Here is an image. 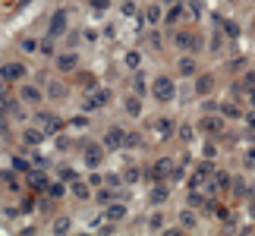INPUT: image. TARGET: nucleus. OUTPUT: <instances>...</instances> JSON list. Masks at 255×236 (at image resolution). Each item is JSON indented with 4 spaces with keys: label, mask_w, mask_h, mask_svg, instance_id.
<instances>
[{
    "label": "nucleus",
    "mask_w": 255,
    "mask_h": 236,
    "mask_svg": "<svg viewBox=\"0 0 255 236\" xmlns=\"http://www.w3.org/2000/svg\"><path fill=\"white\" fill-rule=\"evenodd\" d=\"M151 95H154V101L170 104L176 98V79L173 76H154L151 79Z\"/></svg>",
    "instance_id": "nucleus-1"
},
{
    "label": "nucleus",
    "mask_w": 255,
    "mask_h": 236,
    "mask_svg": "<svg viewBox=\"0 0 255 236\" xmlns=\"http://www.w3.org/2000/svg\"><path fill=\"white\" fill-rule=\"evenodd\" d=\"M104 154H107V148L101 142H92V139L82 142V167H88V170H98L104 164Z\"/></svg>",
    "instance_id": "nucleus-2"
},
{
    "label": "nucleus",
    "mask_w": 255,
    "mask_h": 236,
    "mask_svg": "<svg viewBox=\"0 0 255 236\" xmlns=\"http://www.w3.org/2000/svg\"><path fill=\"white\" fill-rule=\"evenodd\" d=\"M35 126H41V129L51 135V132H63L66 120H63L60 114H54V111H38L35 114Z\"/></svg>",
    "instance_id": "nucleus-3"
},
{
    "label": "nucleus",
    "mask_w": 255,
    "mask_h": 236,
    "mask_svg": "<svg viewBox=\"0 0 255 236\" xmlns=\"http://www.w3.org/2000/svg\"><path fill=\"white\" fill-rule=\"evenodd\" d=\"M173 44L180 47L183 54H195L202 47V38L195 32H189V28H176V32H173Z\"/></svg>",
    "instance_id": "nucleus-4"
},
{
    "label": "nucleus",
    "mask_w": 255,
    "mask_h": 236,
    "mask_svg": "<svg viewBox=\"0 0 255 236\" xmlns=\"http://www.w3.org/2000/svg\"><path fill=\"white\" fill-rule=\"evenodd\" d=\"M107 101H111V92H107V88H88V92L82 95V111L85 114H92V111H98V107H104Z\"/></svg>",
    "instance_id": "nucleus-5"
},
{
    "label": "nucleus",
    "mask_w": 255,
    "mask_h": 236,
    "mask_svg": "<svg viewBox=\"0 0 255 236\" xmlns=\"http://www.w3.org/2000/svg\"><path fill=\"white\" fill-rule=\"evenodd\" d=\"M173 167H176V161H170V157H161V161H154L148 170H145V176H148L151 183H167L170 173H173Z\"/></svg>",
    "instance_id": "nucleus-6"
},
{
    "label": "nucleus",
    "mask_w": 255,
    "mask_h": 236,
    "mask_svg": "<svg viewBox=\"0 0 255 236\" xmlns=\"http://www.w3.org/2000/svg\"><path fill=\"white\" fill-rule=\"evenodd\" d=\"M25 76H28V66H25V63H19V60L0 66V79H3L6 85H19V82H25Z\"/></svg>",
    "instance_id": "nucleus-7"
},
{
    "label": "nucleus",
    "mask_w": 255,
    "mask_h": 236,
    "mask_svg": "<svg viewBox=\"0 0 255 236\" xmlns=\"http://www.w3.org/2000/svg\"><path fill=\"white\" fill-rule=\"evenodd\" d=\"M19 101H22L25 107H41V101H44V92L38 85H32V82H19Z\"/></svg>",
    "instance_id": "nucleus-8"
},
{
    "label": "nucleus",
    "mask_w": 255,
    "mask_h": 236,
    "mask_svg": "<svg viewBox=\"0 0 255 236\" xmlns=\"http://www.w3.org/2000/svg\"><path fill=\"white\" fill-rule=\"evenodd\" d=\"M66 28H70V13L66 9H57V13L51 16V22H47V38H63L66 35Z\"/></svg>",
    "instance_id": "nucleus-9"
},
{
    "label": "nucleus",
    "mask_w": 255,
    "mask_h": 236,
    "mask_svg": "<svg viewBox=\"0 0 255 236\" xmlns=\"http://www.w3.org/2000/svg\"><path fill=\"white\" fill-rule=\"evenodd\" d=\"M101 208H104L101 218H104V221H111V224H120L126 214H129V208H126V202H123V199H114V202L101 205Z\"/></svg>",
    "instance_id": "nucleus-10"
},
{
    "label": "nucleus",
    "mask_w": 255,
    "mask_h": 236,
    "mask_svg": "<svg viewBox=\"0 0 255 236\" xmlns=\"http://www.w3.org/2000/svg\"><path fill=\"white\" fill-rule=\"evenodd\" d=\"M195 129H199L202 135H221L224 132V117H199Z\"/></svg>",
    "instance_id": "nucleus-11"
},
{
    "label": "nucleus",
    "mask_w": 255,
    "mask_h": 236,
    "mask_svg": "<svg viewBox=\"0 0 255 236\" xmlns=\"http://www.w3.org/2000/svg\"><path fill=\"white\" fill-rule=\"evenodd\" d=\"M123 142H126V129H120V126H111V129L104 132V139H101V145H104L107 151L123 148Z\"/></svg>",
    "instance_id": "nucleus-12"
},
{
    "label": "nucleus",
    "mask_w": 255,
    "mask_h": 236,
    "mask_svg": "<svg viewBox=\"0 0 255 236\" xmlns=\"http://www.w3.org/2000/svg\"><path fill=\"white\" fill-rule=\"evenodd\" d=\"M25 186L32 192H44V186H47V173H44V167H32V170L25 173Z\"/></svg>",
    "instance_id": "nucleus-13"
},
{
    "label": "nucleus",
    "mask_w": 255,
    "mask_h": 236,
    "mask_svg": "<svg viewBox=\"0 0 255 236\" xmlns=\"http://www.w3.org/2000/svg\"><path fill=\"white\" fill-rule=\"evenodd\" d=\"M186 16H189V9H186V0H180V3H173L170 9H164V25H180Z\"/></svg>",
    "instance_id": "nucleus-14"
},
{
    "label": "nucleus",
    "mask_w": 255,
    "mask_h": 236,
    "mask_svg": "<svg viewBox=\"0 0 255 236\" xmlns=\"http://www.w3.org/2000/svg\"><path fill=\"white\" fill-rule=\"evenodd\" d=\"M66 192H70V183H63L60 176H57V180H47V186H44V195H47L51 202H60Z\"/></svg>",
    "instance_id": "nucleus-15"
},
{
    "label": "nucleus",
    "mask_w": 255,
    "mask_h": 236,
    "mask_svg": "<svg viewBox=\"0 0 255 236\" xmlns=\"http://www.w3.org/2000/svg\"><path fill=\"white\" fill-rule=\"evenodd\" d=\"M54 66H57V70H60V73H73L76 66H79V54H76V51L57 54V57H54Z\"/></svg>",
    "instance_id": "nucleus-16"
},
{
    "label": "nucleus",
    "mask_w": 255,
    "mask_h": 236,
    "mask_svg": "<svg viewBox=\"0 0 255 236\" xmlns=\"http://www.w3.org/2000/svg\"><path fill=\"white\" fill-rule=\"evenodd\" d=\"M19 176H22L19 170H13V167H3V170H0V183H3L9 192H19V189H22V180H19Z\"/></svg>",
    "instance_id": "nucleus-17"
},
{
    "label": "nucleus",
    "mask_w": 255,
    "mask_h": 236,
    "mask_svg": "<svg viewBox=\"0 0 255 236\" xmlns=\"http://www.w3.org/2000/svg\"><path fill=\"white\" fill-rule=\"evenodd\" d=\"M70 195H73V199H79V202H88V199H92V183H85V180H79V176H76V180L70 183Z\"/></svg>",
    "instance_id": "nucleus-18"
},
{
    "label": "nucleus",
    "mask_w": 255,
    "mask_h": 236,
    "mask_svg": "<svg viewBox=\"0 0 255 236\" xmlns=\"http://www.w3.org/2000/svg\"><path fill=\"white\" fill-rule=\"evenodd\" d=\"M176 66H180V76H186V79H195V73H199L195 54H183L180 60H176Z\"/></svg>",
    "instance_id": "nucleus-19"
},
{
    "label": "nucleus",
    "mask_w": 255,
    "mask_h": 236,
    "mask_svg": "<svg viewBox=\"0 0 255 236\" xmlns=\"http://www.w3.org/2000/svg\"><path fill=\"white\" fill-rule=\"evenodd\" d=\"M44 129H41V126H32V129H25L22 132V145H25V148H38V145H41L44 142Z\"/></svg>",
    "instance_id": "nucleus-20"
},
{
    "label": "nucleus",
    "mask_w": 255,
    "mask_h": 236,
    "mask_svg": "<svg viewBox=\"0 0 255 236\" xmlns=\"http://www.w3.org/2000/svg\"><path fill=\"white\" fill-rule=\"evenodd\" d=\"M214 92V76L211 73H205V76H199V73H195V95H211Z\"/></svg>",
    "instance_id": "nucleus-21"
},
{
    "label": "nucleus",
    "mask_w": 255,
    "mask_h": 236,
    "mask_svg": "<svg viewBox=\"0 0 255 236\" xmlns=\"http://www.w3.org/2000/svg\"><path fill=\"white\" fill-rule=\"evenodd\" d=\"M221 117H224V120H243L246 114H243V107L237 101H224L221 104Z\"/></svg>",
    "instance_id": "nucleus-22"
},
{
    "label": "nucleus",
    "mask_w": 255,
    "mask_h": 236,
    "mask_svg": "<svg viewBox=\"0 0 255 236\" xmlns=\"http://www.w3.org/2000/svg\"><path fill=\"white\" fill-rule=\"evenodd\" d=\"M123 111L129 114V117H142V95H126V101H123Z\"/></svg>",
    "instance_id": "nucleus-23"
},
{
    "label": "nucleus",
    "mask_w": 255,
    "mask_h": 236,
    "mask_svg": "<svg viewBox=\"0 0 255 236\" xmlns=\"http://www.w3.org/2000/svg\"><path fill=\"white\" fill-rule=\"evenodd\" d=\"M167 199H170V186H167V183H154V186H151V202H154V205H164Z\"/></svg>",
    "instance_id": "nucleus-24"
},
{
    "label": "nucleus",
    "mask_w": 255,
    "mask_h": 236,
    "mask_svg": "<svg viewBox=\"0 0 255 236\" xmlns=\"http://www.w3.org/2000/svg\"><path fill=\"white\" fill-rule=\"evenodd\" d=\"M221 32L227 35L230 41H237V38H240V25L233 22V19H221Z\"/></svg>",
    "instance_id": "nucleus-25"
},
{
    "label": "nucleus",
    "mask_w": 255,
    "mask_h": 236,
    "mask_svg": "<svg viewBox=\"0 0 255 236\" xmlns=\"http://www.w3.org/2000/svg\"><path fill=\"white\" fill-rule=\"evenodd\" d=\"M132 92H135V95H142V98H145V95H151V82H148L145 76H135V79H132Z\"/></svg>",
    "instance_id": "nucleus-26"
},
{
    "label": "nucleus",
    "mask_w": 255,
    "mask_h": 236,
    "mask_svg": "<svg viewBox=\"0 0 255 236\" xmlns=\"http://www.w3.org/2000/svg\"><path fill=\"white\" fill-rule=\"evenodd\" d=\"M145 19H148L151 25H154V22H164V6H161V3H151L148 9H145Z\"/></svg>",
    "instance_id": "nucleus-27"
},
{
    "label": "nucleus",
    "mask_w": 255,
    "mask_h": 236,
    "mask_svg": "<svg viewBox=\"0 0 255 236\" xmlns=\"http://www.w3.org/2000/svg\"><path fill=\"white\" fill-rule=\"evenodd\" d=\"M173 129H176V126H173L170 117H161V120H154V132H158V135H170Z\"/></svg>",
    "instance_id": "nucleus-28"
},
{
    "label": "nucleus",
    "mask_w": 255,
    "mask_h": 236,
    "mask_svg": "<svg viewBox=\"0 0 255 236\" xmlns=\"http://www.w3.org/2000/svg\"><path fill=\"white\" fill-rule=\"evenodd\" d=\"M180 227H183V230H195V227H199V221H195V211H192V208H186V211L180 214Z\"/></svg>",
    "instance_id": "nucleus-29"
},
{
    "label": "nucleus",
    "mask_w": 255,
    "mask_h": 236,
    "mask_svg": "<svg viewBox=\"0 0 255 236\" xmlns=\"http://www.w3.org/2000/svg\"><path fill=\"white\" fill-rule=\"evenodd\" d=\"M32 167H35V164H32V161H25V157H19V154L13 157V170H19L22 176H25L28 170H32Z\"/></svg>",
    "instance_id": "nucleus-30"
},
{
    "label": "nucleus",
    "mask_w": 255,
    "mask_h": 236,
    "mask_svg": "<svg viewBox=\"0 0 255 236\" xmlns=\"http://www.w3.org/2000/svg\"><path fill=\"white\" fill-rule=\"evenodd\" d=\"M111 3H114V0H88V9H92V13H107Z\"/></svg>",
    "instance_id": "nucleus-31"
},
{
    "label": "nucleus",
    "mask_w": 255,
    "mask_h": 236,
    "mask_svg": "<svg viewBox=\"0 0 255 236\" xmlns=\"http://www.w3.org/2000/svg\"><path fill=\"white\" fill-rule=\"evenodd\" d=\"M139 145H142V132H126V142H123V148H139Z\"/></svg>",
    "instance_id": "nucleus-32"
},
{
    "label": "nucleus",
    "mask_w": 255,
    "mask_h": 236,
    "mask_svg": "<svg viewBox=\"0 0 255 236\" xmlns=\"http://www.w3.org/2000/svg\"><path fill=\"white\" fill-rule=\"evenodd\" d=\"M139 180H142L139 167H126V170H123V183H139Z\"/></svg>",
    "instance_id": "nucleus-33"
},
{
    "label": "nucleus",
    "mask_w": 255,
    "mask_h": 236,
    "mask_svg": "<svg viewBox=\"0 0 255 236\" xmlns=\"http://www.w3.org/2000/svg\"><path fill=\"white\" fill-rule=\"evenodd\" d=\"M139 63H142V54L139 51H129V54H126V66H129V70H139Z\"/></svg>",
    "instance_id": "nucleus-34"
},
{
    "label": "nucleus",
    "mask_w": 255,
    "mask_h": 236,
    "mask_svg": "<svg viewBox=\"0 0 255 236\" xmlns=\"http://www.w3.org/2000/svg\"><path fill=\"white\" fill-rule=\"evenodd\" d=\"M19 47H22L25 54H35V51H38V47H41V44H38L35 38H22V41H19Z\"/></svg>",
    "instance_id": "nucleus-35"
},
{
    "label": "nucleus",
    "mask_w": 255,
    "mask_h": 236,
    "mask_svg": "<svg viewBox=\"0 0 255 236\" xmlns=\"http://www.w3.org/2000/svg\"><path fill=\"white\" fill-rule=\"evenodd\" d=\"M240 82L246 85V92H252V88H255V70H246V73L240 76Z\"/></svg>",
    "instance_id": "nucleus-36"
},
{
    "label": "nucleus",
    "mask_w": 255,
    "mask_h": 236,
    "mask_svg": "<svg viewBox=\"0 0 255 236\" xmlns=\"http://www.w3.org/2000/svg\"><path fill=\"white\" fill-rule=\"evenodd\" d=\"M148 230H164V214H161V211H154V214H151Z\"/></svg>",
    "instance_id": "nucleus-37"
},
{
    "label": "nucleus",
    "mask_w": 255,
    "mask_h": 236,
    "mask_svg": "<svg viewBox=\"0 0 255 236\" xmlns=\"http://www.w3.org/2000/svg\"><path fill=\"white\" fill-rule=\"evenodd\" d=\"M70 126H73V129H85V126H88V117L85 114H76L73 120H70Z\"/></svg>",
    "instance_id": "nucleus-38"
},
{
    "label": "nucleus",
    "mask_w": 255,
    "mask_h": 236,
    "mask_svg": "<svg viewBox=\"0 0 255 236\" xmlns=\"http://www.w3.org/2000/svg\"><path fill=\"white\" fill-rule=\"evenodd\" d=\"M120 183H123V176H120V173H104V186H114V189H117Z\"/></svg>",
    "instance_id": "nucleus-39"
},
{
    "label": "nucleus",
    "mask_w": 255,
    "mask_h": 236,
    "mask_svg": "<svg viewBox=\"0 0 255 236\" xmlns=\"http://www.w3.org/2000/svg\"><path fill=\"white\" fill-rule=\"evenodd\" d=\"M70 227H73V224H70V218H60V221L54 224V233H70Z\"/></svg>",
    "instance_id": "nucleus-40"
},
{
    "label": "nucleus",
    "mask_w": 255,
    "mask_h": 236,
    "mask_svg": "<svg viewBox=\"0 0 255 236\" xmlns=\"http://www.w3.org/2000/svg\"><path fill=\"white\" fill-rule=\"evenodd\" d=\"M60 180H63V183H73V180H76V170L63 164V167H60Z\"/></svg>",
    "instance_id": "nucleus-41"
},
{
    "label": "nucleus",
    "mask_w": 255,
    "mask_h": 236,
    "mask_svg": "<svg viewBox=\"0 0 255 236\" xmlns=\"http://www.w3.org/2000/svg\"><path fill=\"white\" fill-rule=\"evenodd\" d=\"M79 85L82 88H95V76L92 73H79Z\"/></svg>",
    "instance_id": "nucleus-42"
},
{
    "label": "nucleus",
    "mask_w": 255,
    "mask_h": 236,
    "mask_svg": "<svg viewBox=\"0 0 255 236\" xmlns=\"http://www.w3.org/2000/svg\"><path fill=\"white\" fill-rule=\"evenodd\" d=\"M38 51H41L44 57H54V38H44V44L38 47Z\"/></svg>",
    "instance_id": "nucleus-43"
},
{
    "label": "nucleus",
    "mask_w": 255,
    "mask_h": 236,
    "mask_svg": "<svg viewBox=\"0 0 255 236\" xmlns=\"http://www.w3.org/2000/svg\"><path fill=\"white\" fill-rule=\"evenodd\" d=\"M230 95H233V98H243V95H246V85H243L240 79H237V82L230 85Z\"/></svg>",
    "instance_id": "nucleus-44"
},
{
    "label": "nucleus",
    "mask_w": 255,
    "mask_h": 236,
    "mask_svg": "<svg viewBox=\"0 0 255 236\" xmlns=\"http://www.w3.org/2000/svg\"><path fill=\"white\" fill-rule=\"evenodd\" d=\"M192 135H195V129H192V126H180V139L192 142Z\"/></svg>",
    "instance_id": "nucleus-45"
},
{
    "label": "nucleus",
    "mask_w": 255,
    "mask_h": 236,
    "mask_svg": "<svg viewBox=\"0 0 255 236\" xmlns=\"http://www.w3.org/2000/svg\"><path fill=\"white\" fill-rule=\"evenodd\" d=\"M120 9H123V16H135V13H139V6H135V3H123Z\"/></svg>",
    "instance_id": "nucleus-46"
},
{
    "label": "nucleus",
    "mask_w": 255,
    "mask_h": 236,
    "mask_svg": "<svg viewBox=\"0 0 255 236\" xmlns=\"http://www.w3.org/2000/svg\"><path fill=\"white\" fill-rule=\"evenodd\" d=\"M57 148H60V151H70V139H66V135H57Z\"/></svg>",
    "instance_id": "nucleus-47"
},
{
    "label": "nucleus",
    "mask_w": 255,
    "mask_h": 236,
    "mask_svg": "<svg viewBox=\"0 0 255 236\" xmlns=\"http://www.w3.org/2000/svg\"><path fill=\"white\" fill-rule=\"evenodd\" d=\"M202 154H205V157H214V154H218V145H211V142H208V145L202 148Z\"/></svg>",
    "instance_id": "nucleus-48"
},
{
    "label": "nucleus",
    "mask_w": 255,
    "mask_h": 236,
    "mask_svg": "<svg viewBox=\"0 0 255 236\" xmlns=\"http://www.w3.org/2000/svg\"><path fill=\"white\" fill-rule=\"evenodd\" d=\"M243 120H246V126H249V132H255V111H252V114H246V117H243Z\"/></svg>",
    "instance_id": "nucleus-49"
},
{
    "label": "nucleus",
    "mask_w": 255,
    "mask_h": 236,
    "mask_svg": "<svg viewBox=\"0 0 255 236\" xmlns=\"http://www.w3.org/2000/svg\"><path fill=\"white\" fill-rule=\"evenodd\" d=\"M35 208V199H32V195H25V199H22V211H32Z\"/></svg>",
    "instance_id": "nucleus-50"
},
{
    "label": "nucleus",
    "mask_w": 255,
    "mask_h": 236,
    "mask_svg": "<svg viewBox=\"0 0 255 236\" xmlns=\"http://www.w3.org/2000/svg\"><path fill=\"white\" fill-rule=\"evenodd\" d=\"M148 41H151L154 47H161V35H158V32H151V35H148Z\"/></svg>",
    "instance_id": "nucleus-51"
},
{
    "label": "nucleus",
    "mask_w": 255,
    "mask_h": 236,
    "mask_svg": "<svg viewBox=\"0 0 255 236\" xmlns=\"http://www.w3.org/2000/svg\"><path fill=\"white\" fill-rule=\"evenodd\" d=\"M255 164V151H246V167H252Z\"/></svg>",
    "instance_id": "nucleus-52"
},
{
    "label": "nucleus",
    "mask_w": 255,
    "mask_h": 236,
    "mask_svg": "<svg viewBox=\"0 0 255 236\" xmlns=\"http://www.w3.org/2000/svg\"><path fill=\"white\" fill-rule=\"evenodd\" d=\"M252 32H255V22H252Z\"/></svg>",
    "instance_id": "nucleus-53"
}]
</instances>
